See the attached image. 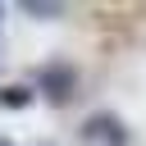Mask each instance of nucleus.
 Wrapping results in <instances>:
<instances>
[{"label": "nucleus", "mask_w": 146, "mask_h": 146, "mask_svg": "<svg viewBox=\"0 0 146 146\" xmlns=\"http://www.w3.org/2000/svg\"><path fill=\"white\" fill-rule=\"evenodd\" d=\"M36 82H41V91H46L50 100H68V91L78 87V68H73V64H46V68L36 73Z\"/></svg>", "instance_id": "f257e3e1"}, {"label": "nucleus", "mask_w": 146, "mask_h": 146, "mask_svg": "<svg viewBox=\"0 0 146 146\" xmlns=\"http://www.w3.org/2000/svg\"><path fill=\"white\" fill-rule=\"evenodd\" d=\"M27 14H59V5H36V0H32V5H27Z\"/></svg>", "instance_id": "20e7f679"}, {"label": "nucleus", "mask_w": 146, "mask_h": 146, "mask_svg": "<svg viewBox=\"0 0 146 146\" xmlns=\"http://www.w3.org/2000/svg\"><path fill=\"white\" fill-rule=\"evenodd\" d=\"M27 100H32L27 87H5V91H0V105H9V110H23Z\"/></svg>", "instance_id": "7ed1b4c3"}, {"label": "nucleus", "mask_w": 146, "mask_h": 146, "mask_svg": "<svg viewBox=\"0 0 146 146\" xmlns=\"http://www.w3.org/2000/svg\"><path fill=\"white\" fill-rule=\"evenodd\" d=\"M0 146H14V141H9V137H0Z\"/></svg>", "instance_id": "39448f33"}, {"label": "nucleus", "mask_w": 146, "mask_h": 146, "mask_svg": "<svg viewBox=\"0 0 146 146\" xmlns=\"http://www.w3.org/2000/svg\"><path fill=\"white\" fill-rule=\"evenodd\" d=\"M82 137L87 141H105V146H123V123L114 114H91L82 123Z\"/></svg>", "instance_id": "f03ea898"}]
</instances>
